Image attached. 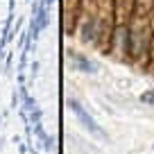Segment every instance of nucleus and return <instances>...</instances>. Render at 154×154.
<instances>
[{
    "label": "nucleus",
    "instance_id": "1",
    "mask_svg": "<svg viewBox=\"0 0 154 154\" xmlns=\"http://www.w3.org/2000/svg\"><path fill=\"white\" fill-rule=\"evenodd\" d=\"M70 106H72V111H75V113L79 116V120H82V122H84V125H86V127H88V129H91V131H95V134H102V131L97 129V125H95V122H93V118H91V116H88L86 111L82 109V106H79V102L70 100Z\"/></svg>",
    "mask_w": 154,
    "mask_h": 154
},
{
    "label": "nucleus",
    "instance_id": "2",
    "mask_svg": "<svg viewBox=\"0 0 154 154\" xmlns=\"http://www.w3.org/2000/svg\"><path fill=\"white\" fill-rule=\"evenodd\" d=\"M70 59L75 61V66L79 68V70H84V72H95V63L93 61H88L84 54H77V52H70Z\"/></svg>",
    "mask_w": 154,
    "mask_h": 154
},
{
    "label": "nucleus",
    "instance_id": "3",
    "mask_svg": "<svg viewBox=\"0 0 154 154\" xmlns=\"http://www.w3.org/2000/svg\"><path fill=\"white\" fill-rule=\"evenodd\" d=\"M140 102H145V104L154 106V91H145L143 95H140Z\"/></svg>",
    "mask_w": 154,
    "mask_h": 154
}]
</instances>
